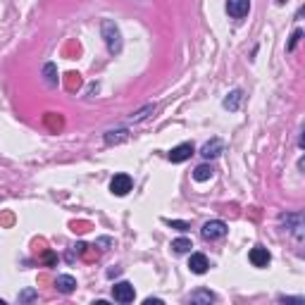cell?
I'll return each mask as SVG.
<instances>
[{
	"mask_svg": "<svg viewBox=\"0 0 305 305\" xmlns=\"http://www.w3.org/2000/svg\"><path fill=\"white\" fill-rule=\"evenodd\" d=\"M100 31H103L105 46H107V50H110V55H119V53H122V34H119L117 24H115L112 19H103Z\"/></svg>",
	"mask_w": 305,
	"mask_h": 305,
	"instance_id": "1",
	"label": "cell"
},
{
	"mask_svg": "<svg viewBox=\"0 0 305 305\" xmlns=\"http://www.w3.org/2000/svg\"><path fill=\"white\" fill-rule=\"evenodd\" d=\"M229 231V227L222 222V220H210V222L203 224L201 229V236L205 241H217V238H224Z\"/></svg>",
	"mask_w": 305,
	"mask_h": 305,
	"instance_id": "2",
	"label": "cell"
},
{
	"mask_svg": "<svg viewBox=\"0 0 305 305\" xmlns=\"http://www.w3.org/2000/svg\"><path fill=\"white\" fill-rule=\"evenodd\" d=\"M281 227H286V231H291L296 238H303V215L300 212H286V215L279 217Z\"/></svg>",
	"mask_w": 305,
	"mask_h": 305,
	"instance_id": "3",
	"label": "cell"
},
{
	"mask_svg": "<svg viewBox=\"0 0 305 305\" xmlns=\"http://www.w3.org/2000/svg\"><path fill=\"white\" fill-rule=\"evenodd\" d=\"M132 186H134V179L129 177V174H124V172L115 174L112 181H110V191L115 195H126L129 191H132Z\"/></svg>",
	"mask_w": 305,
	"mask_h": 305,
	"instance_id": "4",
	"label": "cell"
},
{
	"mask_svg": "<svg viewBox=\"0 0 305 305\" xmlns=\"http://www.w3.org/2000/svg\"><path fill=\"white\" fill-rule=\"evenodd\" d=\"M112 298L117 300V303H134L136 298V291H134V286L129 281H119V284L112 286Z\"/></svg>",
	"mask_w": 305,
	"mask_h": 305,
	"instance_id": "5",
	"label": "cell"
},
{
	"mask_svg": "<svg viewBox=\"0 0 305 305\" xmlns=\"http://www.w3.org/2000/svg\"><path fill=\"white\" fill-rule=\"evenodd\" d=\"M250 12V0H227V14L231 19H243Z\"/></svg>",
	"mask_w": 305,
	"mask_h": 305,
	"instance_id": "6",
	"label": "cell"
},
{
	"mask_svg": "<svg viewBox=\"0 0 305 305\" xmlns=\"http://www.w3.org/2000/svg\"><path fill=\"white\" fill-rule=\"evenodd\" d=\"M195 152L193 143H179L177 148H172L169 150V162H186L191 155Z\"/></svg>",
	"mask_w": 305,
	"mask_h": 305,
	"instance_id": "7",
	"label": "cell"
},
{
	"mask_svg": "<svg viewBox=\"0 0 305 305\" xmlns=\"http://www.w3.org/2000/svg\"><path fill=\"white\" fill-rule=\"evenodd\" d=\"M248 257H250V263H253V267H267V265H270V260H272L270 250L263 248V246H255V248L250 250Z\"/></svg>",
	"mask_w": 305,
	"mask_h": 305,
	"instance_id": "8",
	"label": "cell"
},
{
	"mask_svg": "<svg viewBox=\"0 0 305 305\" xmlns=\"http://www.w3.org/2000/svg\"><path fill=\"white\" fill-rule=\"evenodd\" d=\"M188 270L193 272V274H205L210 270V260L203 253H193L191 260H188Z\"/></svg>",
	"mask_w": 305,
	"mask_h": 305,
	"instance_id": "9",
	"label": "cell"
},
{
	"mask_svg": "<svg viewBox=\"0 0 305 305\" xmlns=\"http://www.w3.org/2000/svg\"><path fill=\"white\" fill-rule=\"evenodd\" d=\"M224 152V143L220 139H212V141H208L205 146L201 148V155L205 160H212V158H217V155H222Z\"/></svg>",
	"mask_w": 305,
	"mask_h": 305,
	"instance_id": "10",
	"label": "cell"
},
{
	"mask_svg": "<svg viewBox=\"0 0 305 305\" xmlns=\"http://www.w3.org/2000/svg\"><path fill=\"white\" fill-rule=\"evenodd\" d=\"M241 100H243V91H241V89H234L227 98H224V103H222V105L227 107L229 112H236L238 107H241Z\"/></svg>",
	"mask_w": 305,
	"mask_h": 305,
	"instance_id": "11",
	"label": "cell"
},
{
	"mask_svg": "<svg viewBox=\"0 0 305 305\" xmlns=\"http://www.w3.org/2000/svg\"><path fill=\"white\" fill-rule=\"evenodd\" d=\"M55 289L60 293H72L76 289V279L70 277V274H60V277L55 279Z\"/></svg>",
	"mask_w": 305,
	"mask_h": 305,
	"instance_id": "12",
	"label": "cell"
},
{
	"mask_svg": "<svg viewBox=\"0 0 305 305\" xmlns=\"http://www.w3.org/2000/svg\"><path fill=\"white\" fill-rule=\"evenodd\" d=\"M155 107H158V105L155 103H148L146 107H141V110H136L132 115V117H129V122H132V124H139V122H143V119H148L152 115V112H155Z\"/></svg>",
	"mask_w": 305,
	"mask_h": 305,
	"instance_id": "13",
	"label": "cell"
},
{
	"mask_svg": "<svg viewBox=\"0 0 305 305\" xmlns=\"http://www.w3.org/2000/svg\"><path fill=\"white\" fill-rule=\"evenodd\" d=\"M188 300H191V303H215L217 300V296L212 291H205V289H201V291H193L191 293V296H188Z\"/></svg>",
	"mask_w": 305,
	"mask_h": 305,
	"instance_id": "14",
	"label": "cell"
},
{
	"mask_svg": "<svg viewBox=\"0 0 305 305\" xmlns=\"http://www.w3.org/2000/svg\"><path fill=\"white\" fill-rule=\"evenodd\" d=\"M126 139H129V132H126V129H117V132L112 129V132L105 134V143H107V146H117V143H122V141H126Z\"/></svg>",
	"mask_w": 305,
	"mask_h": 305,
	"instance_id": "15",
	"label": "cell"
},
{
	"mask_svg": "<svg viewBox=\"0 0 305 305\" xmlns=\"http://www.w3.org/2000/svg\"><path fill=\"white\" fill-rule=\"evenodd\" d=\"M43 76H46V83H48V86H57V81H60V76H57V67L53 62H48L46 67H43Z\"/></svg>",
	"mask_w": 305,
	"mask_h": 305,
	"instance_id": "16",
	"label": "cell"
},
{
	"mask_svg": "<svg viewBox=\"0 0 305 305\" xmlns=\"http://www.w3.org/2000/svg\"><path fill=\"white\" fill-rule=\"evenodd\" d=\"M212 174H215L212 165H201V167H195V169H193V179L195 181H208Z\"/></svg>",
	"mask_w": 305,
	"mask_h": 305,
	"instance_id": "17",
	"label": "cell"
},
{
	"mask_svg": "<svg viewBox=\"0 0 305 305\" xmlns=\"http://www.w3.org/2000/svg\"><path fill=\"white\" fill-rule=\"evenodd\" d=\"M46 126H48L50 132H60L64 126V122H62V117L60 115H55V112H48L46 115Z\"/></svg>",
	"mask_w": 305,
	"mask_h": 305,
	"instance_id": "18",
	"label": "cell"
},
{
	"mask_svg": "<svg viewBox=\"0 0 305 305\" xmlns=\"http://www.w3.org/2000/svg\"><path fill=\"white\" fill-rule=\"evenodd\" d=\"M191 248H193L191 238H174V241H172V250H174V253H188Z\"/></svg>",
	"mask_w": 305,
	"mask_h": 305,
	"instance_id": "19",
	"label": "cell"
},
{
	"mask_svg": "<svg viewBox=\"0 0 305 305\" xmlns=\"http://www.w3.org/2000/svg\"><path fill=\"white\" fill-rule=\"evenodd\" d=\"M67 89L70 91H74V89H79V86H81V79H79V74H76V72H70V74H67Z\"/></svg>",
	"mask_w": 305,
	"mask_h": 305,
	"instance_id": "20",
	"label": "cell"
},
{
	"mask_svg": "<svg viewBox=\"0 0 305 305\" xmlns=\"http://www.w3.org/2000/svg\"><path fill=\"white\" fill-rule=\"evenodd\" d=\"M300 38H303V31H300V29H296V31H293V34H291V41H289V46H286V50L291 53V50L296 48V46H298V41H300Z\"/></svg>",
	"mask_w": 305,
	"mask_h": 305,
	"instance_id": "21",
	"label": "cell"
},
{
	"mask_svg": "<svg viewBox=\"0 0 305 305\" xmlns=\"http://www.w3.org/2000/svg\"><path fill=\"white\" fill-rule=\"evenodd\" d=\"M36 296H38V293H36L34 289H27V291L19 293V298H17V300H19V303H27V300H34Z\"/></svg>",
	"mask_w": 305,
	"mask_h": 305,
	"instance_id": "22",
	"label": "cell"
},
{
	"mask_svg": "<svg viewBox=\"0 0 305 305\" xmlns=\"http://www.w3.org/2000/svg\"><path fill=\"white\" fill-rule=\"evenodd\" d=\"M165 224H169L172 229H179V231H186V229H188V224L179 222V220H165Z\"/></svg>",
	"mask_w": 305,
	"mask_h": 305,
	"instance_id": "23",
	"label": "cell"
},
{
	"mask_svg": "<svg viewBox=\"0 0 305 305\" xmlns=\"http://www.w3.org/2000/svg\"><path fill=\"white\" fill-rule=\"evenodd\" d=\"M43 260H46V263H48V265H55V260H57V257H55V253H50V250H48V253L43 255Z\"/></svg>",
	"mask_w": 305,
	"mask_h": 305,
	"instance_id": "24",
	"label": "cell"
},
{
	"mask_svg": "<svg viewBox=\"0 0 305 305\" xmlns=\"http://www.w3.org/2000/svg\"><path fill=\"white\" fill-rule=\"evenodd\" d=\"M279 300H286V303H303V298H284V296H281Z\"/></svg>",
	"mask_w": 305,
	"mask_h": 305,
	"instance_id": "25",
	"label": "cell"
},
{
	"mask_svg": "<svg viewBox=\"0 0 305 305\" xmlns=\"http://www.w3.org/2000/svg\"><path fill=\"white\" fill-rule=\"evenodd\" d=\"M143 303H146V305H152V303H162V300H160V298H146Z\"/></svg>",
	"mask_w": 305,
	"mask_h": 305,
	"instance_id": "26",
	"label": "cell"
},
{
	"mask_svg": "<svg viewBox=\"0 0 305 305\" xmlns=\"http://www.w3.org/2000/svg\"><path fill=\"white\" fill-rule=\"evenodd\" d=\"M277 3H286V0H277Z\"/></svg>",
	"mask_w": 305,
	"mask_h": 305,
	"instance_id": "27",
	"label": "cell"
},
{
	"mask_svg": "<svg viewBox=\"0 0 305 305\" xmlns=\"http://www.w3.org/2000/svg\"><path fill=\"white\" fill-rule=\"evenodd\" d=\"M0 305H3V298H0Z\"/></svg>",
	"mask_w": 305,
	"mask_h": 305,
	"instance_id": "28",
	"label": "cell"
}]
</instances>
